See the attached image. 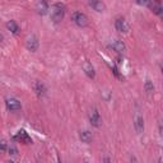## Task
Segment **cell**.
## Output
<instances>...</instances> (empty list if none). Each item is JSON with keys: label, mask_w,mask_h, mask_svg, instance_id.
<instances>
[{"label": "cell", "mask_w": 163, "mask_h": 163, "mask_svg": "<svg viewBox=\"0 0 163 163\" xmlns=\"http://www.w3.org/2000/svg\"><path fill=\"white\" fill-rule=\"evenodd\" d=\"M64 15H65V6L63 4H54L51 6V12H50V17L55 23H59L64 19Z\"/></svg>", "instance_id": "obj_1"}, {"label": "cell", "mask_w": 163, "mask_h": 163, "mask_svg": "<svg viewBox=\"0 0 163 163\" xmlns=\"http://www.w3.org/2000/svg\"><path fill=\"white\" fill-rule=\"evenodd\" d=\"M72 19H73V22H74L76 25H79V27H87L88 23H89L88 17L85 15L84 13H80V12H75V13H73Z\"/></svg>", "instance_id": "obj_2"}, {"label": "cell", "mask_w": 163, "mask_h": 163, "mask_svg": "<svg viewBox=\"0 0 163 163\" xmlns=\"http://www.w3.org/2000/svg\"><path fill=\"white\" fill-rule=\"evenodd\" d=\"M25 47H27L29 51L35 52L38 49V38L35 35H28L25 37Z\"/></svg>", "instance_id": "obj_3"}, {"label": "cell", "mask_w": 163, "mask_h": 163, "mask_svg": "<svg viewBox=\"0 0 163 163\" xmlns=\"http://www.w3.org/2000/svg\"><path fill=\"white\" fill-rule=\"evenodd\" d=\"M5 105H6V108L9 111H18V110L22 108L21 102L18 99H15V98H8L5 101Z\"/></svg>", "instance_id": "obj_4"}, {"label": "cell", "mask_w": 163, "mask_h": 163, "mask_svg": "<svg viewBox=\"0 0 163 163\" xmlns=\"http://www.w3.org/2000/svg\"><path fill=\"white\" fill-rule=\"evenodd\" d=\"M134 126H135V130L138 134H142L144 131V120L143 116L140 114H136L134 117Z\"/></svg>", "instance_id": "obj_5"}, {"label": "cell", "mask_w": 163, "mask_h": 163, "mask_svg": "<svg viewBox=\"0 0 163 163\" xmlns=\"http://www.w3.org/2000/svg\"><path fill=\"white\" fill-rule=\"evenodd\" d=\"M89 121L91 124L94 126V127H99L101 124H102V120H101V116H99V112L94 108L92 112H91V116H89Z\"/></svg>", "instance_id": "obj_6"}, {"label": "cell", "mask_w": 163, "mask_h": 163, "mask_svg": "<svg viewBox=\"0 0 163 163\" xmlns=\"http://www.w3.org/2000/svg\"><path fill=\"white\" fill-rule=\"evenodd\" d=\"M115 27H116V29H117L118 32L126 33V32L129 31V24L126 23V21H125L124 18H117V19L115 21Z\"/></svg>", "instance_id": "obj_7"}, {"label": "cell", "mask_w": 163, "mask_h": 163, "mask_svg": "<svg viewBox=\"0 0 163 163\" xmlns=\"http://www.w3.org/2000/svg\"><path fill=\"white\" fill-rule=\"evenodd\" d=\"M89 5H91L96 12H98V13H102V12L106 10L105 3L101 2V0H89Z\"/></svg>", "instance_id": "obj_8"}, {"label": "cell", "mask_w": 163, "mask_h": 163, "mask_svg": "<svg viewBox=\"0 0 163 163\" xmlns=\"http://www.w3.org/2000/svg\"><path fill=\"white\" fill-rule=\"evenodd\" d=\"M36 10L41 15L46 14L49 12V3H47V0H38V3L36 5Z\"/></svg>", "instance_id": "obj_9"}, {"label": "cell", "mask_w": 163, "mask_h": 163, "mask_svg": "<svg viewBox=\"0 0 163 163\" xmlns=\"http://www.w3.org/2000/svg\"><path fill=\"white\" fill-rule=\"evenodd\" d=\"M111 47H112L118 54H122L125 51V44L122 41H120V40H114L112 42H111Z\"/></svg>", "instance_id": "obj_10"}, {"label": "cell", "mask_w": 163, "mask_h": 163, "mask_svg": "<svg viewBox=\"0 0 163 163\" xmlns=\"http://www.w3.org/2000/svg\"><path fill=\"white\" fill-rule=\"evenodd\" d=\"M15 139L19 140V142H22V143H25V144L32 143V139L29 138V135L25 133L24 130H19V131H18V135L15 136Z\"/></svg>", "instance_id": "obj_11"}, {"label": "cell", "mask_w": 163, "mask_h": 163, "mask_svg": "<svg viewBox=\"0 0 163 163\" xmlns=\"http://www.w3.org/2000/svg\"><path fill=\"white\" fill-rule=\"evenodd\" d=\"M83 70H84V73L87 74L89 78H94L96 76V72H94V68L92 66V64L91 63H88V61H85L84 64H83Z\"/></svg>", "instance_id": "obj_12"}, {"label": "cell", "mask_w": 163, "mask_h": 163, "mask_svg": "<svg viewBox=\"0 0 163 163\" xmlns=\"http://www.w3.org/2000/svg\"><path fill=\"white\" fill-rule=\"evenodd\" d=\"M79 138H80V140L83 142V143H91L92 140H93V135H92V133L91 131H88V130H83V131H80V134H79Z\"/></svg>", "instance_id": "obj_13"}, {"label": "cell", "mask_w": 163, "mask_h": 163, "mask_svg": "<svg viewBox=\"0 0 163 163\" xmlns=\"http://www.w3.org/2000/svg\"><path fill=\"white\" fill-rule=\"evenodd\" d=\"M6 27H8V29L13 33V35H18V33H19V25L17 24L15 21H9V22L6 23Z\"/></svg>", "instance_id": "obj_14"}, {"label": "cell", "mask_w": 163, "mask_h": 163, "mask_svg": "<svg viewBox=\"0 0 163 163\" xmlns=\"http://www.w3.org/2000/svg\"><path fill=\"white\" fill-rule=\"evenodd\" d=\"M36 92H37L38 96H44V94L46 93V88H45L44 83H41V82L36 83Z\"/></svg>", "instance_id": "obj_15"}, {"label": "cell", "mask_w": 163, "mask_h": 163, "mask_svg": "<svg viewBox=\"0 0 163 163\" xmlns=\"http://www.w3.org/2000/svg\"><path fill=\"white\" fill-rule=\"evenodd\" d=\"M144 88H145V91H147V93H153V92H154V85H153V82L147 80V82H145Z\"/></svg>", "instance_id": "obj_16"}, {"label": "cell", "mask_w": 163, "mask_h": 163, "mask_svg": "<svg viewBox=\"0 0 163 163\" xmlns=\"http://www.w3.org/2000/svg\"><path fill=\"white\" fill-rule=\"evenodd\" d=\"M8 149V143L5 140H0V153H5Z\"/></svg>", "instance_id": "obj_17"}, {"label": "cell", "mask_w": 163, "mask_h": 163, "mask_svg": "<svg viewBox=\"0 0 163 163\" xmlns=\"http://www.w3.org/2000/svg\"><path fill=\"white\" fill-rule=\"evenodd\" d=\"M134 2L139 5H148L149 4V0H134Z\"/></svg>", "instance_id": "obj_18"}, {"label": "cell", "mask_w": 163, "mask_h": 163, "mask_svg": "<svg viewBox=\"0 0 163 163\" xmlns=\"http://www.w3.org/2000/svg\"><path fill=\"white\" fill-rule=\"evenodd\" d=\"M9 154L10 156H17V154H18V150H17L15 147H10L9 148Z\"/></svg>", "instance_id": "obj_19"}, {"label": "cell", "mask_w": 163, "mask_h": 163, "mask_svg": "<svg viewBox=\"0 0 163 163\" xmlns=\"http://www.w3.org/2000/svg\"><path fill=\"white\" fill-rule=\"evenodd\" d=\"M112 72H114V74H115V75L117 76V78H120V79H124V76H122V75H120V73H118V70L116 69V68H115V66L112 68Z\"/></svg>", "instance_id": "obj_20"}, {"label": "cell", "mask_w": 163, "mask_h": 163, "mask_svg": "<svg viewBox=\"0 0 163 163\" xmlns=\"http://www.w3.org/2000/svg\"><path fill=\"white\" fill-rule=\"evenodd\" d=\"M153 10L156 12L157 14H161V6H156V8H153Z\"/></svg>", "instance_id": "obj_21"}, {"label": "cell", "mask_w": 163, "mask_h": 163, "mask_svg": "<svg viewBox=\"0 0 163 163\" xmlns=\"http://www.w3.org/2000/svg\"><path fill=\"white\" fill-rule=\"evenodd\" d=\"M3 40V36H2V33H0V41H2Z\"/></svg>", "instance_id": "obj_22"}]
</instances>
